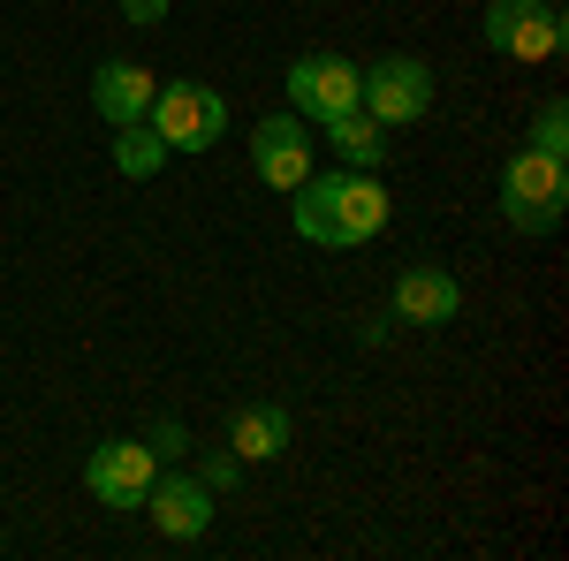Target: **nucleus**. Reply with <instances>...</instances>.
<instances>
[{"label": "nucleus", "mask_w": 569, "mask_h": 561, "mask_svg": "<svg viewBox=\"0 0 569 561\" xmlns=\"http://www.w3.org/2000/svg\"><path fill=\"white\" fill-rule=\"evenodd\" d=\"M289 198H297V206H289L297 236L319 243V251H357V243H372V236L388 228V190H380V174H372V168L305 174Z\"/></svg>", "instance_id": "nucleus-1"}, {"label": "nucleus", "mask_w": 569, "mask_h": 561, "mask_svg": "<svg viewBox=\"0 0 569 561\" xmlns=\"http://www.w3.org/2000/svg\"><path fill=\"white\" fill-rule=\"evenodd\" d=\"M562 206H569V160L525 144V152L501 168V213H509V228L555 236V228H562Z\"/></svg>", "instance_id": "nucleus-2"}, {"label": "nucleus", "mask_w": 569, "mask_h": 561, "mask_svg": "<svg viewBox=\"0 0 569 561\" xmlns=\"http://www.w3.org/2000/svg\"><path fill=\"white\" fill-rule=\"evenodd\" d=\"M357 107H365L380 130H410V122H426V114H433V69H426V61H410V53H388V61H372V69H365Z\"/></svg>", "instance_id": "nucleus-3"}, {"label": "nucleus", "mask_w": 569, "mask_h": 561, "mask_svg": "<svg viewBox=\"0 0 569 561\" xmlns=\"http://www.w3.org/2000/svg\"><path fill=\"white\" fill-rule=\"evenodd\" d=\"M168 152H206L228 130V99L213 84H160L152 91V114H144Z\"/></svg>", "instance_id": "nucleus-4"}, {"label": "nucleus", "mask_w": 569, "mask_h": 561, "mask_svg": "<svg viewBox=\"0 0 569 561\" xmlns=\"http://www.w3.org/2000/svg\"><path fill=\"white\" fill-rule=\"evenodd\" d=\"M569 39V16L555 0H493L486 8V46L509 61H555Z\"/></svg>", "instance_id": "nucleus-5"}, {"label": "nucleus", "mask_w": 569, "mask_h": 561, "mask_svg": "<svg viewBox=\"0 0 569 561\" xmlns=\"http://www.w3.org/2000/svg\"><path fill=\"white\" fill-rule=\"evenodd\" d=\"M289 107H297V122H335V114H350L357 91H365V69H350L342 53H305V61H289Z\"/></svg>", "instance_id": "nucleus-6"}, {"label": "nucleus", "mask_w": 569, "mask_h": 561, "mask_svg": "<svg viewBox=\"0 0 569 561\" xmlns=\"http://www.w3.org/2000/svg\"><path fill=\"white\" fill-rule=\"evenodd\" d=\"M152 478H160L152 440H99V448H91V463H84V485L107 501V509H137Z\"/></svg>", "instance_id": "nucleus-7"}, {"label": "nucleus", "mask_w": 569, "mask_h": 561, "mask_svg": "<svg viewBox=\"0 0 569 561\" xmlns=\"http://www.w3.org/2000/svg\"><path fill=\"white\" fill-rule=\"evenodd\" d=\"M213 501H220V493L206 485V478H152L137 509L152 517V531H160V539L190 547V539H206V531H213Z\"/></svg>", "instance_id": "nucleus-8"}, {"label": "nucleus", "mask_w": 569, "mask_h": 561, "mask_svg": "<svg viewBox=\"0 0 569 561\" xmlns=\"http://www.w3.org/2000/svg\"><path fill=\"white\" fill-rule=\"evenodd\" d=\"M251 174H259L266 190H297L311 174V137L297 114H266L259 130H251Z\"/></svg>", "instance_id": "nucleus-9"}, {"label": "nucleus", "mask_w": 569, "mask_h": 561, "mask_svg": "<svg viewBox=\"0 0 569 561\" xmlns=\"http://www.w3.org/2000/svg\"><path fill=\"white\" fill-rule=\"evenodd\" d=\"M152 91H160L152 69H137V61H99V77H91V107H99L107 130H122V122H144V114H152Z\"/></svg>", "instance_id": "nucleus-10"}, {"label": "nucleus", "mask_w": 569, "mask_h": 561, "mask_svg": "<svg viewBox=\"0 0 569 561\" xmlns=\"http://www.w3.org/2000/svg\"><path fill=\"white\" fill-rule=\"evenodd\" d=\"M456 311H463V289H456L448 266H410V273L395 281V319H402V327H448Z\"/></svg>", "instance_id": "nucleus-11"}, {"label": "nucleus", "mask_w": 569, "mask_h": 561, "mask_svg": "<svg viewBox=\"0 0 569 561\" xmlns=\"http://www.w3.org/2000/svg\"><path fill=\"white\" fill-rule=\"evenodd\" d=\"M228 448H236L243 463H266V455H281V448H289V410H281V402H251V410H236V425H228Z\"/></svg>", "instance_id": "nucleus-12"}, {"label": "nucleus", "mask_w": 569, "mask_h": 561, "mask_svg": "<svg viewBox=\"0 0 569 561\" xmlns=\"http://www.w3.org/2000/svg\"><path fill=\"white\" fill-rule=\"evenodd\" d=\"M327 144L342 152V168H380V160H388V130H380L365 107L335 114V122H327Z\"/></svg>", "instance_id": "nucleus-13"}, {"label": "nucleus", "mask_w": 569, "mask_h": 561, "mask_svg": "<svg viewBox=\"0 0 569 561\" xmlns=\"http://www.w3.org/2000/svg\"><path fill=\"white\" fill-rule=\"evenodd\" d=\"M160 160H168V144H160V130H152V122H122V130H114V168L130 174V182L160 174Z\"/></svg>", "instance_id": "nucleus-14"}, {"label": "nucleus", "mask_w": 569, "mask_h": 561, "mask_svg": "<svg viewBox=\"0 0 569 561\" xmlns=\"http://www.w3.org/2000/svg\"><path fill=\"white\" fill-rule=\"evenodd\" d=\"M531 144L555 152V160H569V107H562V99H547V107L531 114Z\"/></svg>", "instance_id": "nucleus-15"}, {"label": "nucleus", "mask_w": 569, "mask_h": 561, "mask_svg": "<svg viewBox=\"0 0 569 561\" xmlns=\"http://www.w3.org/2000/svg\"><path fill=\"white\" fill-rule=\"evenodd\" d=\"M198 478H206L213 493H228V485L243 478V455H236V448H206V455H198Z\"/></svg>", "instance_id": "nucleus-16"}, {"label": "nucleus", "mask_w": 569, "mask_h": 561, "mask_svg": "<svg viewBox=\"0 0 569 561\" xmlns=\"http://www.w3.org/2000/svg\"><path fill=\"white\" fill-rule=\"evenodd\" d=\"M130 8V23H168V0H122Z\"/></svg>", "instance_id": "nucleus-17"}, {"label": "nucleus", "mask_w": 569, "mask_h": 561, "mask_svg": "<svg viewBox=\"0 0 569 561\" xmlns=\"http://www.w3.org/2000/svg\"><path fill=\"white\" fill-rule=\"evenodd\" d=\"M152 448H160V455H176V448H182V425H176V418H160V425H152Z\"/></svg>", "instance_id": "nucleus-18"}]
</instances>
